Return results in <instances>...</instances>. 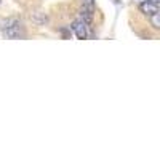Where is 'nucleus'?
<instances>
[{
    "label": "nucleus",
    "mask_w": 160,
    "mask_h": 160,
    "mask_svg": "<svg viewBox=\"0 0 160 160\" xmlns=\"http://www.w3.org/2000/svg\"><path fill=\"white\" fill-rule=\"evenodd\" d=\"M148 2H151V3H157V5H158L160 0H148Z\"/></svg>",
    "instance_id": "1a4fd4ad"
},
{
    "label": "nucleus",
    "mask_w": 160,
    "mask_h": 160,
    "mask_svg": "<svg viewBox=\"0 0 160 160\" xmlns=\"http://www.w3.org/2000/svg\"><path fill=\"white\" fill-rule=\"evenodd\" d=\"M82 5H87V7H93V8H95V0H82Z\"/></svg>",
    "instance_id": "6e6552de"
},
{
    "label": "nucleus",
    "mask_w": 160,
    "mask_h": 160,
    "mask_svg": "<svg viewBox=\"0 0 160 160\" xmlns=\"http://www.w3.org/2000/svg\"><path fill=\"white\" fill-rule=\"evenodd\" d=\"M93 16H95V8L82 5V10H80V19H82L85 24H91L93 22Z\"/></svg>",
    "instance_id": "7ed1b4c3"
},
{
    "label": "nucleus",
    "mask_w": 160,
    "mask_h": 160,
    "mask_svg": "<svg viewBox=\"0 0 160 160\" xmlns=\"http://www.w3.org/2000/svg\"><path fill=\"white\" fill-rule=\"evenodd\" d=\"M72 31H74V34L77 35V38H80V40H83V38H87L88 37V31H87V24L82 21V19H77V21H74L72 22Z\"/></svg>",
    "instance_id": "f03ea898"
},
{
    "label": "nucleus",
    "mask_w": 160,
    "mask_h": 160,
    "mask_svg": "<svg viewBox=\"0 0 160 160\" xmlns=\"http://www.w3.org/2000/svg\"><path fill=\"white\" fill-rule=\"evenodd\" d=\"M0 3H2V0H0Z\"/></svg>",
    "instance_id": "9d476101"
},
{
    "label": "nucleus",
    "mask_w": 160,
    "mask_h": 160,
    "mask_svg": "<svg viewBox=\"0 0 160 160\" xmlns=\"http://www.w3.org/2000/svg\"><path fill=\"white\" fill-rule=\"evenodd\" d=\"M18 22H21L18 18H8V19H5V21L0 22V26H2L3 29H7V28H11V26H15V24H18Z\"/></svg>",
    "instance_id": "423d86ee"
},
{
    "label": "nucleus",
    "mask_w": 160,
    "mask_h": 160,
    "mask_svg": "<svg viewBox=\"0 0 160 160\" xmlns=\"http://www.w3.org/2000/svg\"><path fill=\"white\" fill-rule=\"evenodd\" d=\"M139 10L144 13L146 16H152L154 13H158V5L157 3H151V2H142L141 5H139Z\"/></svg>",
    "instance_id": "39448f33"
},
{
    "label": "nucleus",
    "mask_w": 160,
    "mask_h": 160,
    "mask_svg": "<svg viewBox=\"0 0 160 160\" xmlns=\"http://www.w3.org/2000/svg\"><path fill=\"white\" fill-rule=\"evenodd\" d=\"M151 18V24H152V28L154 29H160V13H154Z\"/></svg>",
    "instance_id": "0eeeda50"
},
{
    "label": "nucleus",
    "mask_w": 160,
    "mask_h": 160,
    "mask_svg": "<svg viewBox=\"0 0 160 160\" xmlns=\"http://www.w3.org/2000/svg\"><path fill=\"white\" fill-rule=\"evenodd\" d=\"M3 32H5V35H7L8 38H22V37L26 35L24 28H22L21 22H18V24H15V26H11V28L3 29Z\"/></svg>",
    "instance_id": "f257e3e1"
},
{
    "label": "nucleus",
    "mask_w": 160,
    "mask_h": 160,
    "mask_svg": "<svg viewBox=\"0 0 160 160\" xmlns=\"http://www.w3.org/2000/svg\"><path fill=\"white\" fill-rule=\"evenodd\" d=\"M31 21L35 26H47L48 21H50V18H48L47 13H43V11H35V13H32V15H31Z\"/></svg>",
    "instance_id": "20e7f679"
}]
</instances>
